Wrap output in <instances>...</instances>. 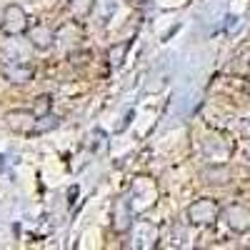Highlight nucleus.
I'll use <instances>...</instances> for the list:
<instances>
[{"instance_id":"nucleus-2","label":"nucleus","mask_w":250,"mask_h":250,"mask_svg":"<svg viewBox=\"0 0 250 250\" xmlns=\"http://www.w3.org/2000/svg\"><path fill=\"white\" fill-rule=\"evenodd\" d=\"M0 30L8 38H18L28 33V15L20 5H8L3 10V20H0Z\"/></svg>"},{"instance_id":"nucleus-3","label":"nucleus","mask_w":250,"mask_h":250,"mask_svg":"<svg viewBox=\"0 0 250 250\" xmlns=\"http://www.w3.org/2000/svg\"><path fill=\"white\" fill-rule=\"evenodd\" d=\"M220 218L233 233H248L250 230V210L245 205H228L225 210H220Z\"/></svg>"},{"instance_id":"nucleus-12","label":"nucleus","mask_w":250,"mask_h":250,"mask_svg":"<svg viewBox=\"0 0 250 250\" xmlns=\"http://www.w3.org/2000/svg\"><path fill=\"white\" fill-rule=\"evenodd\" d=\"M128 3H133V5H140V3H143V0H128Z\"/></svg>"},{"instance_id":"nucleus-6","label":"nucleus","mask_w":250,"mask_h":250,"mask_svg":"<svg viewBox=\"0 0 250 250\" xmlns=\"http://www.w3.org/2000/svg\"><path fill=\"white\" fill-rule=\"evenodd\" d=\"M0 73H3V78L8 83H28L33 80V68L28 65V62L23 60H8L0 65Z\"/></svg>"},{"instance_id":"nucleus-4","label":"nucleus","mask_w":250,"mask_h":250,"mask_svg":"<svg viewBox=\"0 0 250 250\" xmlns=\"http://www.w3.org/2000/svg\"><path fill=\"white\" fill-rule=\"evenodd\" d=\"M133 213H135V208H133L130 198H118L115 205H113V230H115V233L130 230Z\"/></svg>"},{"instance_id":"nucleus-11","label":"nucleus","mask_w":250,"mask_h":250,"mask_svg":"<svg viewBox=\"0 0 250 250\" xmlns=\"http://www.w3.org/2000/svg\"><path fill=\"white\" fill-rule=\"evenodd\" d=\"M125 50H128V43L115 45V48L108 53V58H113V65H120V62H123V55H125Z\"/></svg>"},{"instance_id":"nucleus-5","label":"nucleus","mask_w":250,"mask_h":250,"mask_svg":"<svg viewBox=\"0 0 250 250\" xmlns=\"http://www.w3.org/2000/svg\"><path fill=\"white\" fill-rule=\"evenodd\" d=\"M28 38H30V45L38 48V50H50L58 40L55 30L45 23H35L33 28H28Z\"/></svg>"},{"instance_id":"nucleus-7","label":"nucleus","mask_w":250,"mask_h":250,"mask_svg":"<svg viewBox=\"0 0 250 250\" xmlns=\"http://www.w3.org/2000/svg\"><path fill=\"white\" fill-rule=\"evenodd\" d=\"M5 120H8L10 128L18 130V133H33L35 123H38V115L33 110H10L5 115Z\"/></svg>"},{"instance_id":"nucleus-8","label":"nucleus","mask_w":250,"mask_h":250,"mask_svg":"<svg viewBox=\"0 0 250 250\" xmlns=\"http://www.w3.org/2000/svg\"><path fill=\"white\" fill-rule=\"evenodd\" d=\"M205 183H225L228 178H230V173H228V168L220 163V165H210L205 173H203Z\"/></svg>"},{"instance_id":"nucleus-1","label":"nucleus","mask_w":250,"mask_h":250,"mask_svg":"<svg viewBox=\"0 0 250 250\" xmlns=\"http://www.w3.org/2000/svg\"><path fill=\"white\" fill-rule=\"evenodd\" d=\"M185 218L190 225H210L220 218V205L213 198H200L190 203V208L185 210Z\"/></svg>"},{"instance_id":"nucleus-9","label":"nucleus","mask_w":250,"mask_h":250,"mask_svg":"<svg viewBox=\"0 0 250 250\" xmlns=\"http://www.w3.org/2000/svg\"><path fill=\"white\" fill-rule=\"evenodd\" d=\"M58 125H60V118L53 115V113H48V115H43V118H38L33 133H35V135H38V133H48V130H55Z\"/></svg>"},{"instance_id":"nucleus-10","label":"nucleus","mask_w":250,"mask_h":250,"mask_svg":"<svg viewBox=\"0 0 250 250\" xmlns=\"http://www.w3.org/2000/svg\"><path fill=\"white\" fill-rule=\"evenodd\" d=\"M50 105H53V98H50V95H40V98L35 100V105H33V113H35L38 118H43V115L50 113Z\"/></svg>"}]
</instances>
